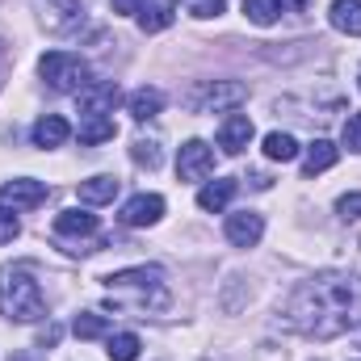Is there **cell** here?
Masks as SVG:
<instances>
[{
  "label": "cell",
  "instance_id": "1",
  "mask_svg": "<svg viewBox=\"0 0 361 361\" xmlns=\"http://www.w3.org/2000/svg\"><path fill=\"white\" fill-rule=\"evenodd\" d=\"M286 328L315 336V341H332L345 336L349 328L361 324V277L353 273H315L307 281L294 286V294L281 307Z\"/></svg>",
  "mask_w": 361,
  "mask_h": 361
},
{
  "label": "cell",
  "instance_id": "2",
  "mask_svg": "<svg viewBox=\"0 0 361 361\" xmlns=\"http://www.w3.org/2000/svg\"><path fill=\"white\" fill-rule=\"evenodd\" d=\"M109 286V307H169V290H164V269L156 265H139V269H122L105 277Z\"/></svg>",
  "mask_w": 361,
  "mask_h": 361
},
{
  "label": "cell",
  "instance_id": "3",
  "mask_svg": "<svg viewBox=\"0 0 361 361\" xmlns=\"http://www.w3.org/2000/svg\"><path fill=\"white\" fill-rule=\"evenodd\" d=\"M0 315L17 319V324H38L47 319V298L34 281V273L25 265L0 269Z\"/></svg>",
  "mask_w": 361,
  "mask_h": 361
},
{
  "label": "cell",
  "instance_id": "4",
  "mask_svg": "<svg viewBox=\"0 0 361 361\" xmlns=\"http://www.w3.org/2000/svg\"><path fill=\"white\" fill-rule=\"evenodd\" d=\"M38 76L51 85L55 92H85L92 85L89 80V63L80 55H68V51H51L38 59Z\"/></svg>",
  "mask_w": 361,
  "mask_h": 361
},
{
  "label": "cell",
  "instance_id": "5",
  "mask_svg": "<svg viewBox=\"0 0 361 361\" xmlns=\"http://www.w3.org/2000/svg\"><path fill=\"white\" fill-rule=\"evenodd\" d=\"M244 101H248V89H244L240 80H202V85H193L189 97H185V105H189L193 114L235 109V105H244Z\"/></svg>",
  "mask_w": 361,
  "mask_h": 361
},
{
  "label": "cell",
  "instance_id": "6",
  "mask_svg": "<svg viewBox=\"0 0 361 361\" xmlns=\"http://www.w3.org/2000/svg\"><path fill=\"white\" fill-rule=\"evenodd\" d=\"M34 13H38V21H42L51 34H68V30L80 25L85 4H80V0H34Z\"/></svg>",
  "mask_w": 361,
  "mask_h": 361
},
{
  "label": "cell",
  "instance_id": "7",
  "mask_svg": "<svg viewBox=\"0 0 361 361\" xmlns=\"http://www.w3.org/2000/svg\"><path fill=\"white\" fill-rule=\"evenodd\" d=\"M47 202V185L34 177H17L0 185V206H13V210H34Z\"/></svg>",
  "mask_w": 361,
  "mask_h": 361
},
{
  "label": "cell",
  "instance_id": "8",
  "mask_svg": "<svg viewBox=\"0 0 361 361\" xmlns=\"http://www.w3.org/2000/svg\"><path fill=\"white\" fill-rule=\"evenodd\" d=\"M210 173H214V152L202 139H189L177 156V177L180 180H206Z\"/></svg>",
  "mask_w": 361,
  "mask_h": 361
},
{
  "label": "cell",
  "instance_id": "9",
  "mask_svg": "<svg viewBox=\"0 0 361 361\" xmlns=\"http://www.w3.org/2000/svg\"><path fill=\"white\" fill-rule=\"evenodd\" d=\"M118 219H122L126 227H152V223L164 219V197H160V193H135V197L122 206Z\"/></svg>",
  "mask_w": 361,
  "mask_h": 361
},
{
  "label": "cell",
  "instance_id": "10",
  "mask_svg": "<svg viewBox=\"0 0 361 361\" xmlns=\"http://www.w3.org/2000/svg\"><path fill=\"white\" fill-rule=\"evenodd\" d=\"M261 235H265V219H261L257 210L227 214V240H231L235 248H252V244H261Z\"/></svg>",
  "mask_w": 361,
  "mask_h": 361
},
{
  "label": "cell",
  "instance_id": "11",
  "mask_svg": "<svg viewBox=\"0 0 361 361\" xmlns=\"http://www.w3.org/2000/svg\"><path fill=\"white\" fill-rule=\"evenodd\" d=\"M248 143H252V118L248 114H227L223 126H219V147L227 156H240Z\"/></svg>",
  "mask_w": 361,
  "mask_h": 361
},
{
  "label": "cell",
  "instance_id": "12",
  "mask_svg": "<svg viewBox=\"0 0 361 361\" xmlns=\"http://www.w3.org/2000/svg\"><path fill=\"white\" fill-rule=\"evenodd\" d=\"M118 85L114 80H101V85H89V89L80 92V118H105V114H114V105H118Z\"/></svg>",
  "mask_w": 361,
  "mask_h": 361
},
{
  "label": "cell",
  "instance_id": "13",
  "mask_svg": "<svg viewBox=\"0 0 361 361\" xmlns=\"http://www.w3.org/2000/svg\"><path fill=\"white\" fill-rule=\"evenodd\" d=\"M30 139H34V147H63V143L72 139V126H68L59 114H42V118L34 122Z\"/></svg>",
  "mask_w": 361,
  "mask_h": 361
},
{
  "label": "cell",
  "instance_id": "14",
  "mask_svg": "<svg viewBox=\"0 0 361 361\" xmlns=\"http://www.w3.org/2000/svg\"><path fill=\"white\" fill-rule=\"evenodd\" d=\"M173 17H177V0H143V8H139V25H143V34H160V30H169Z\"/></svg>",
  "mask_w": 361,
  "mask_h": 361
},
{
  "label": "cell",
  "instance_id": "15",
  "mask_svg": "<svg viewBox=\"0 0 361 361\" xmlns=\"http://www.w3.org/2000/svg\"><path fill=\"white\" fill-rule=\"evenodd\" d=\"M97 214H89V210H63L59 219H55V235H97Z\"/></svg>",
  "mask_w": 361,
  "mask_h": 361
},
{
  "label": "cell",
  "instance_id": "16",
  "mask_svg": "<svg viewBox=\"0 0 361 361\" xmlns=\"http://www.w3.org/2000/svg\"><path fill=\"white\" fill-rule=\"evenodd\" d=\"M336 143H328V139H315V143H307V156H302V173L307 177H315V173H328L332 164H336Z\"/></svg>",
  "mask_w": 361,
  "mask_h": 361
},
{
  "label": "cell",
  "instance_id": "17",
  "mask_svg": "<svg viewBox=\"0 0 361 361\" xmlns=\"http://www.w3.org/2000/svg\"><path fill=\"white\" fill-rule=\"evenodd\" d=\"M118 185H122L118 177H89V180H80V189H76V193H80V202H85V206H105V202H114V197H118Z\"/></svg>",
  "mask_w": 361,
  "mask_h": 361
},
{
  "label": "cell",
  "instance_id": "18",
  "mask_svg": "<svg viewBox=\"0 0 361 361\" xmlns=\"http://www.w3.org/2000/svg\"><path fill=\"white\" fill-rule=\"evenodd\" d=\"M328 21H332L341 34L361 38V0H336V4L328 8Z\"/></svg>",
  "mask_w": 361,
  "mask_h": 361
},
{
  "label": "cell",
  "instance_id": "19",
  "mask_svg": "<svg viewBox=\"0 0 361 361\" xmlns=\"http://www.w3.org/2000/svg\"><path fill=\"white\" fill-rule=\"evenodd\" d=\"M231 197H235V180H210V185H202L197 206H202V210H210V214H219V210H227V206H231Z\"/></svg>",
  "mask_w": 361,
  "mask_h": 361
},
{
  "label": "cell",
  "instance_id": "20",
  "mask_svg": "<svg viewBox=\"0 0 361 361\" xmlns=\"http://www.w3.org/2000/svg\"><path fill=\"white\" fill-rule=\"evenodd\" d=\"M160 109H164V92H160V89L130 92V118H135V122H152Z\"/></svg>",
  "mask_w": 361,
  "mask_h": 361
},
{
  "label": "cell",
  "instance_id": "21",
  "mask_svg": "<svg viewBox=\"0 0 361 361\" xmlns=\"http://www.w3.org/2000/svg\"><path fill=\"white\" fill-rule=\"evenodd\" d=\"M118 135V126H114V118L105 114V118H85L80 122V143L85 147H97V143H109Z\"/></svg>",
  "mask_w": 361,
  "mask_h": 361
},
{
  "label": "cell",
  "instance_id": "22",
  "mask_svg": "<svg viewBox=\"0 0 361 361\" xmlns=\"http://www.w3.org/2000/svg\"><path fill=\"white\" fill-rule=\"evenodd\" d=\"M265 156L269 160H294L298 156V139L294 135H286V130H273V135H265Z\"/></svg>",
  "mask_w": 361,
  "mask_h": 361
},
{
  "label": "cell",
  "instance_id": "23",
  "mask_svg": "<svg viewBox=\"0 0 361 361\" xmlns=\"http://www.w3.org/2000/svg\"><path fill=\"white\" fill-rule=\"evenodd\" d=\"M139 349H143V341H139L135 332H114L105 353H109V361H135L139 357Z\"/></svg>",
  "mask_w": 361,
  "mask_h": 361
},
{
  "label": "cell",
  "instance_id": "24",
  "mask_svg": "<svg viewBox=\"0 0 361 361\" xmlns=\"http://www.w3.org/2000/svg\"><path fill=\"white\" fill-rule=\"evenodd\" d=\"M244 17L252 25H273L281 17V0H244Z\"/></svg>",
  "mask_w": 361,
  "mask_h": 361
},
{
  "label": "cell",
  "instance_id": "25",
  "mask_svg": "<svg viewBox=\"0 0 361 361\" xmlns=\"http://www.w3.org/2000/svg\"><path fill=\"white\" fill-rule=\"evenodd\" d=\"M72 332H76L80 341H97V336H105V332H109V324H105L101 315H92V311H80V315H76V324H72Z\"/></svg>",
  "mask_w": 361,
  "mask_h": 361
},
{
  "label": "cell",
  "instance_id": "26",
  "mask_svg": "<svg viewBox=\"0 0 361 361\" xmlns=\"http://www.w3.org/2000/svg\"><path fill=\"white\" fill-rule=\"evenodd\" d=\"M130 156H135V164L160 169V139H135L130 143Z\"/></svg>",
  "mask_w": 361,
  "mask_h": 361
},
{
  "label": "cell",
  "instance_id": "27",
  "mask_svg": "<svg viewBox=\"0 0 361 361\" xmlns=\"http://www.w3.org/2000/svg\"><path fill=\"white\" fill-rule=\"evenodd\" d=\"M17 231H21L17 214H13L8 206H0V244H13V240H17Z\"/></svg>",
  "mask_w": 361,
  "mask_h": 361
},
{
  "label": "cell",
  "instance_id": "28",
  "mask_svg": "<svg viewBox=\"0 0 361 361\" xmlns=\"http://www.w3.org/2000/svg\"><path fill=\"white\" fill-rule=\"evenodd\" d=\"M345 147L361 152V114H349V122H345Z\"/></svg>",
  "mask_w": 361,
  "mask_h": 361
},
{
  "label": "cell",
  "instance_id": "29",
  "mask_svg": "<svg viewBox=\"0 0 361 361\" xmlns=\"http://www.w3.org/2000/svg\"><path fill=\"white\" fill-rule=\"evenodd\" d=\"M336 214H341V219H361V193H345V197L336 202Z\"/></svg>",
  "mask_w": 361,
  "mask_h": 361
},
{
  "label": "cell",
  "instance_id": "30",
  "mask_svg": "<svg viewBox=\"0 0 361 361\" xmlns=\"http://www.w3.org/2000/svg\"><path fill=\"white\" fill-rule=\"evenodd\" d=\"M227 8V0H193V17H219Z\"/></svg>",
  "mask_w": 361,
  "mask_h": 361
},
{
  "label": "cell",
  "instance_id": "31",
  "mask_svg": "<svg viewBox=\"0 0 361 361\" xmlns=\"http://www.w3.org/2000/svg\"><path fill=\"white\" fill-rule=\"evenodd\" d=\"M114 4V13H139L143 8V0H109Z\"/></svg>",
  "mask_w": 361,
  "mask_h": 361
},
{
  "label": "cell",
  "instance_id": "32",
  "mask_svg": "<svg viewBox=\"0 0 361 361\" xmlns=\"http://www.w3.org/2000/svg\"><path fill=\"white\" fill-rule=\"evenodd\" d=\"M55 341H59V328H55V324H51V328H47V332H42V345H55Z\"/></svg>",
  "mask_w": 361,
  "mask_h": 361
},
{
  "label": "cell",
  "instance_id": "33",
  "mask_svg": "<svg viewBox=\"0 0 361 361\" xmlns=\"http://www.w3.org/2000/svg\"><path fill=\"white\" fill-rule=\"evenodd\" d=\"M286 8H294V13H302V8H307V0H281V13H286Z\"/></svg>",
  "mask_w": 361,
  "mask_h": 361
},
{
  "label": "cell",
  "instance_id": "34",
  "mask_svg": "<svg viewBox=\"0 0 361 361\" xmlns=\"http://www.w3.org/2000/svg\"><path fill=\"white\" fill-rule=\"evenodd\" d=\"M4 63H8V51H4V42H0V76H4Z\"/></svg>",
  "mask_w": 361,
  "mask_h": 361
}]
</instances>
